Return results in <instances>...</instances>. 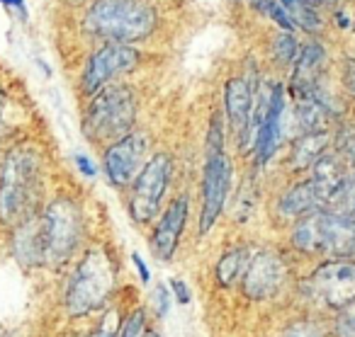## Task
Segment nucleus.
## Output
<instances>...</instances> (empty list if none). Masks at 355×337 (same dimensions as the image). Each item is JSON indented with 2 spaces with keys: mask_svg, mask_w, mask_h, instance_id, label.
<instances>
[{
  "mask_svg": "<svg viewBox=\"0 0 355 337\" xmlns=\"http://www.w3.org/2000/svg\"><path fill=\"white\" fill-rule=\"evenodd\" d=\"M124 291V267L110 240L93 238L61 274L56 313L61 325H80L107 311Z\"/></svg>",
  "mask_w": 355,
  "mask_h": 337,
  "instance_id": "obj_1",
  "label": "nucleus"
},
{
  "mask_svg": "<svg viewBox=\"0 0 355 337\" xmlns=\"http://www.w3.org/2000/svg\"><path fill=\"white\" fill-rule=\"evenodd\" d=\"M46 161L37 143H12L0 158V228L12 230L46 204Z\"/></svg>",
  "mask_w": 355,
  "mask_h": 337,
  "instance_id": "obj_2",
  "label": "nucleus"
},
{
  "mask_svg": "<svg viewBox=\"0 0 355 337\" xmlns=\"http://www.w3.org/2000/svg\"><path fill=\"white\" fill-rule=\"evenodd\" d=\"M304 264L282 243L258 240L256 255L236 289V298L251 308L282 311L292 306V293Z\"/></svg>",
  "mask_w": 355,
  "mask_h": 337,
  "instance_id": "obj_3",
  "label": "nucleus"
},
{
  "mask_svg": "<svg viewBox=\"0 0 355 337\" xmlns=\"http://www.w3.org/2000/svg\"><path fill=\"white\" fill-rule=\"evenodd\" d=\"M37 221L44 248V274L61 277L93 240L83 204L71 194H59L42 206Z\"/></svg>",
  "mask_w": 355,
  "mask_h": 337,
  "instance_id": "obj_4",
  "label": "nucleus"
},
{
  "mask_svg": "<svg viewBox=\"0 0 355 337\" xmlns=\"http://www.w3.org/2000/svg\"><path fill=\"white\" fill-rule=\"evenodd\" d=\"M287 250L302 264L319 259H355V219L336 211H316L285 228Z\"/></svg>",
  "mask_w": 355,
  "mask_h": 337,
  "instance_id": "obj_5",
  "label": "nucleus"
},
{
  "mask_svg": "<svg viewBox=\"0 0 355 337\" xmlns=\"http://www.w3.org/2000/svg\"><path fill=\"white\" fill-rule=\"evenodd\" d=\"M350 303H355V259H319L302 267L292 306L334 316Z\"/></svg>",
  "mask_w": 355,
  "mask_h": 337,
  "instance_id": "obj_6",
  "label": "nucleus"
},
{
  "mask_svg": "<svg viewBox=\"0 0 355 337\" xmlns=\"http://www.w3.org/2000/svg\"><path fill=\"white\" fill-rule=\"evenodd\" d=\"M137 93L127 83H114L88 100L80 129H83L85 138L93 141L95 146H107V143L132 134L137 129Z\"/></svg>",
  "mask_w": 355,
  "mask_h": 337,
  "instance_id": "obj_7",
  "label": "nucleus"
},
{
  "mask_svg": "<svg viewBox=\"0 0 355 337\" xmlns=\"http://www.w3.org/2000/svg\"><path fill=\"white\" fill-rule=\"evenodd\" d=\"M88 32L114 44L139 42L156 27V12L146 0H95L85 17Z\"/></svg>",
  "mask_w": 355,
  "mask_h": 337,
  "instance_id": "obj_8",
  "label": "nucleus"
},
{
  "mask_svg": "<svg viewBox=\"0 0 355 337\" xmlns=\"http://www.w3.org/2000/svg\"><path fill=\"white\" fill-rule=\"evenodd\" d=\"M173 177V156L156 151L144 163L141 172L134 177L127 194V214L137 228H151L163 211L168 187Z\"/></svg>",
  "mask_w": 355,
  "mask_h": 337,
  "instance_id": "obj_9",
  "label": "nucleus"
},
{
  "mask_svg": "<svg viewBox=\"0 0 355 337\" xmlns=\"http://www.w3.org/2000/svg\"><path fill=\"white\" fill-rule=\"evenodd\" d=\"M234 187V163L232 156L224 151L205 153L202 182H200V216H198V238H207L232 199Z\"/></svg>",
  "mask_w": 355,
  "mask_h": 337,
  "instance_id": "obj_10",
  "label": "nucleus"
},
{
  "mask_svg": "<svg viewBox=\"0 0 355 337\" xmlns=\"http://www.w3.org/2000/svg\"><path fill=\"white\" fill-rule=\"evenodd\" d=\"M190 224V197L178 194L163 206L158 219L153 221L151 230H148V250L151 257L161 264H173L183 248L185 230Z\"/></svg>",
  "mask_w": 355,
  "mask_h": 337,
  "instance_id": "obj_11",
  "label": "nucleus"
},
{
  "mask_svg": "<svg viewBox=\"0 0 355 337\" xmlns=\"http://www.w3.org/2000/svg\"><path fill=\"white\" fill-rule=\"evenodd\" d=\"M148 146H151L148 136L137 129L105 146L103 172L114 190H129L134 177L141 172L144 163L148 161Z\"/></svg>",
  "mask_w": 355,
  "mask_h": 337,
  "instance_id": "obj_12",
  "label": "nucleus"
},
{
  "mask_svg": "<svg viewBox=\"0 0 355 337\" xmlns=\"http://www.w3.org/2000/svg\"><path fill=\"white\" fill-rule=\"evenodd\" d=\"M139 66V51L124 44H107L98 49L85 64L83 73H80V95L83 98H93L103 88H107L114 78L132 73Z\"/></svg>",
  "mask_w": 355,
  "mask_h": 337,
  "instance_id": "obj_13",
  "label": "nucleus"
},
{
  "mask_svg": "<svg viewBox=\"0 0 355 337\" xmlns=\"http://www.w3.org/2000/svg\"><path fill=\"white\" fill-rule=\"evenodd\" d=\"M258 240L253 238H234L227 245L217 250L214 259L209 262V289L219 296H229L236 293L239 284H241L243 274H246L248 264H251L253 255H256Z\"/></svg>",
  "mask_w": 355,
  "mask_h": 337,
  "instance_id": "obj_14",
  "label": "nucleus"
},
{
  "mask_svg": "<svg viewBox=\"0 0 355 337\" xmlns=\"http://www.w3.org/2000/svg\"><path fill=\"white\" fill-rule=\"evenodd\" d=\"M326 206H329V197L306 175L302 180L290 182L277 194V199L272 201V216H275V221L282 228H290L292 224L316 214V211H324Z\"/></svg>",
  "mask_w": 355,
  "mask_h": 337,
  "instance_id": "obj_15",
  "label": "nucleus"
},
{
  "mask_svg": "<svg viewBox=\"0 0 355 337\" xmlns=\"http://www.w3.org/2000/svg\"><path fill=\"white\" fill-rule=\"evenodd\" d=\"M253 100H256V90L243 75L227 80V85H224V122H227V129L232 131L241 153H251L253 146Z\"/></svg>",
  "mask_w": 355,
  "mask_h": 337,
  "instance_id": "obj_16",
  "label": "nucleus"
},
{
  "mask_svg": "<svg viewBox=\"0 0 355 337\" xmlns=\"http://www.w3.org/2000/svg\"><path fill=\"white\" fill-rule=\"evenodd\" d=\"M8 250L10 257L22 272L44 274V248H42L40 221L37 214L32 219L22 221L12 230H8Z\"/></svg>",
  "mask_w": 355,
  "mask_h": 337,
  "instance_id": "obj_17",
  "label": "nucleus"
},
{
  "mask_svg": "<svg viewBox=\"0 0 355 337\" xmlns=\"http://www.w3.org/2000/svg\"><path fill=\"white\" fill-rule=\"evenodd\" d=\"M324 64H326V51L319 42H306L302 46L300 56H297L295 66H292V75L287 90H290L292 100L306 98L316 90V85L324 80Z\"/></svg>",
  "mask_w": 355,
  "mask_h": 337,
  "instance_id": "obj_18",
  "label": "nucleus"
},
{
  "mask_svg": "<svg viewBox=\"0 0 355 337\" xmlns=\"http://www.w3.org/2000/svg\"><path fill=\"white\" fill-rule=\"evenodd\" d=\"M277 313L280 318L275 320L272 337H334L331 316L306 311L300 306H287Z\"/></svg>",
  "mask_w": 355,
  "mask_h": 337,
  "instance_id": "obj_19",
  "label": "nucleus"
},
{
  "mask_svg": "<svg viewBox=\"0 0 355 337\" xmlns=\"http://www.w3.org/2000/svg\"><path fill=\"white\" fill-rule=\"evenodd\" d=\"M334 148V129L329 131L302 134L287 143V170L290 172H309L314 163Z\"/></svg>",
  "mask_w": 355,
  "mask_h": 337,
  "instance_id": "obj_20",
  "label": "nucleus"
},
{
  "mask_svg": "<svg viewBox=\"0 0 355 337\" xmlns=\"http://www.w3.org/2000/svg\"><path fill=\"white\" fill-rule=\"evenodd\" d=\"M232 209H229V216H232V224L236 228H243L253 221L256 216V209L261 204V192H258V180H256V172L246 175L241 180V185L236 187L232 199Z\"/></svg>",
  "mask_w": 355,
  "mask_h": 337,
  "instance_id": "obj_21",
  "label": "nucleus"
},
{
  "mask_svg": "<svg viewBox=\"0 0 355 337\" xmlns=\"http://www.w3.org/2000/svg\"><path fill=\"white\" fill-rule=\"evenodd\" d=\"M151 325H153V316L148 311V306L139 301V298H132V303H129L127 313L122 318L117 337H144Z\"/></svg>",
  "mask_w": 355,
  "mask_h": 337,
  "instance_id": "obj_22",
  "label": "nucleus"
},
{
  "mask_svg": "<svg viewBox=\"0 0 355 337\" xmlns=\"http://www.w3.org/2000/svg\"><path fill=\"white\" fill-rule=\"evenodd\" d=\"M280 6L287 10L290 20L304 32H316L321 27V20L316 15L311 0H280Z\"/></svg>",
  "mask_w": 355,
  "mask_h": 337,
  "instance_id": "obj_23",
  "label": "nucleus"
},
{
  "mask_svg": "<svg viewBox=\"0 0 355 337\" xmlns=\"http://www.w3.org/2000/svg\"><path fill=\"white\" fill-rule=\"evenodd\" d=\"M326 209L336 211V214H343V216H353L355 219V170L350 172L348 180H345L343 187L336 192L334 199L329 201Z\"/></svg>",
  "mask_w": 355,
  "mask_h": 337,
  "instance_id": "obj_24",
  "label": "nucleus"
},
{
  "mask_svg": "<svg viewBox=\"0 0 355 337\" xmlns=\"http://www.w3.org/2000/svg\"><path fill=\"white\" fill-rule=\"evenodd\" d=\"M302 46L292 32H282L272 39V56L280 61L282 66H295L297 56H300Z\"/></svg>",
  "mask_w": 355,
  "mask_h": 337,
  "instance_id": "obj_25",
  "label": "nucleus"
},
{
  "mask_svg": "<svg viewBox=\"0 0 355 337\" xmlns=\"http://www.w3.org/2000/svg\"><path fill=\"white\" fill-rule=\"evenodd\" d=\"M173 296H171V289H168L166 282H158L156 286L151 289V306H148V311H151L153 320H166L168 316H171L173 311Z\"/></svg>",
  "mask_w": 355,
  "mask_h": 337,
  "instance_id": "obj_26",
  "label": "nucleus"
},
{
  "mask_svg": "<svg viewBox=\"0 0 355 337\" xmlns=\"http://www.w3.org/2000/svg\"><path fill=\"white\" fill-rule=\"evenodd\" d=\"M331 332L334 337H355V303L331 316Z\"/></svg>",
  "mask_w": 355,
  "mask_h": 337,
  "instance_id": "obj_27",
  "label": "nucleus"
},
{
  "mask_svg": "<svg viewBox=\"0 0 355 337\" xmlns=\"http://www.w3.org/2000/svg\"><path fill=\"white\" fill-rule=\"evenodd\" d=\"M166 284H168V289H171L173 303H178V306H183V308L193 303V286L188 284V279H183V277H168Z\"/></svg>",
  "mask_w": 355,
  "mask_h": 337,
  "instance_id": "obj_28",
  "label": "nucleus"
},
{
  "mask_svg": "<svg viewBox=\"0 0 355 337\" xmlns=\"http://www.w3.org/2000/svg\"><path fill=\"white\" fill-rule=\"evenodd\" d=\"M129 262H132L134 272H137L139 284H141V286H148V284H151V267H148L146 259L139 255V250H132V253H129Z\"/></svg>",
  "mask_w": 355,
  "mask_h": 337,
  "instance_id": "obj_29",
  "label": "nucleus"
},
{
  "mask_svg": "<svg viewBox=\"0 0 355 337\" xmlns=\"http://www.w3.org/2000/svg\"><path fill=\"white\" fill-rule=\"evenodd\" d=\"M340 88L345 90L348 98L355 100V59H345L340 69Z\"/></svg>",
  "mask_w": 355,
  "mask_h": 337,
  "instance_id": "obj_30",
  "label": "nucleus"
},
{
  "mask_svg": "<svg viewBox=\"0 0 355 337\" xmlns=\"http://www.w3.org/2000/svg\"><path fill=\"white\" fill-rule=\"evenodd\" d=\"M268 15H270L272 20H275L277 25L282 27V32H292V30H295V22L290 20V15H287V10L280 6V3H272L270 10H268Z\"/></svg>",
  "mask_w": 355,
  "mask_h": 337,
  "instance_id": "obj_31",
  "label": "nucleus"
},
{
  "mask_svg": "<svg viewBox=\"0 0 355 337\" xmlns=\"http://www.w3.org/2000/svg\"><path fill=\"white\" fill-rule=\"evenodd\" d=\"M73 163H76V167H78V172L83 177H88V180H95V177H98V165H95V163L85 156V153H76Z\"/></svg>",
  "mask_w": 355,
  "mask_h": 337,
  "instance_id": "obj_32",
  "label": "nucleus"
},
{
  "mask_svg": "<svg viewBox=\"0 0 355 337\" xmlns=\"http://www.w3.org/2000/svg\"><path fill=\"white\" fill-rule=\"evenodd\" d=\"M3 6L12 8V10H17V15L27 17V8H25V0H0Z\"/></svg>",
  "mask_w": 355,
  "mask_h": 337,
  "instance_id": "obj_33",
  "label": "nucleus"
},
{
  "mask_svg": "<svg viewBox=\"0 0 355 337\" xmlns=\"http://www.w3.org/2000/svg\"><path fill=\"white\" fill-rule=\"evenodd\" d=\"M272 3H275V0H251V8H253V10H258V12H266V15H268V10H270Z\"/></svg>",
  "mask_w": 355,
  "mask_h": 337,
  "instance_id": "obj_34",
  "label": "nucleus"
},
{
  "mask_svg": "<svg viewBox=\"0 0 355 337\" xmlns=\"http://www.w3.org/2000/svg\"><path fill=\"white\" fill-rule=\"evenodd\" d=\"M144 337H166V335H163V332L158 330L156 325H151V327H148V330H146V335H144Z\"/></svg>",
  "mask_w": 355,
  "mask_h": 337,
  "instance_id": "obj_35",
  "label": "nucleus"
},
{
  "mask_svg": "<svg viewBox=\"0 0 355 337\" xmlns=\"http://www.w3.org/2000/svg\"><path fill=\"white\" fill-rule=\"evenodd\" d=\"M3 112H6V93L0 90V124H3Z\"/></svg>",
  "mask_w": 355,
  "mask_h": 337,
  "instance_id": "obj_36",
  "label": "nucleus"
},
{
  "mask_svg": "<svg viewBox=\"0 0 355 337\" xmlns=\"http://www.w3.org/2000/svg\"><path fill=\"white\" fill-rule=\"evenodd\" d=\"M338 25H340V27H343V30H345V27L350 25V22H348V17H345V15H338Z\"/></svg>",
  "mask_w": 355,
  "mask_h": 337,
  "instance_id": "obj_37",
  "label": "nucleus"
},
{
  "mask_svg": "<svg viewBox=\"0 0 355 337\" xmlns=\"http://www.w3.org/2000/svg\"><path fill=\"white\" fill-rule=\"evenodd\" d=\"M311 3H314V0H311Z\"/></svg>",
  "mask_w": 355,
  "mask_h": 337,
  "instance_id": "obj_38",
  "label": "nucleus"
}]
</instances>
